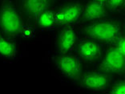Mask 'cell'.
<instances>
[{
	"label": "cell",
	"mask_w": 125,
	"mask_h": 94,
	"mask_svg": "<svg viewBox=\"0 0 125 94\" xmlns=\"http://www.w3.org/2000/svg\"><path fill=\"white\" fill-rule=\"evenodd\" d=\"M23 16L10 0H2L0 6V33L9 38L20 36L24 32Z\"/></svg>",
	"instance_id": "1"
},
{
	"label": "cell",
	"mask_w": 125,
	"mask_h": 94,
	"mask_svg": "<svg viewBox=\"0 0 125 94\" xmlns=\"http://www.w3.org/2000/svg\"><path fill=\"white\" fill-rule=\"evenodd\" d=\"M84 33L89 39L98 43H112L119 39L120 28L109 19H99L84 27Z\"/></svg>",
	"instance_id": "2"
},
{
	"label": "cell",
	"mask_w": 125,
	"mask_h": 94,
	"mask_svg": "<svg viewBox=\"0 0 125 94\" xmlns=\"http://www.w3.org/2000/svg\"><path fill=\"white\" fill-rule=\"evenodd\" d=\"M55 66L62 74L70 78H77L81 72V61L79 56L61 54L54 58Z\"/></svg>",
	"instance_id": "3"
},
{
	"label": "cell",
	"mask_w": 125,
	"mask_h": 94,
	"mask_svg": "<svg viewBox=\"0 0 125 94\" xmlns=\"http://www.w3.org/2000/svg\"><path fill=\"white\" fill-rule=\"evenodd\" d=\"M55 13L56 24L61 26H71L75 24L83 15V7L80 3L71 2L58 9Z\"/></svg>",
	"instance_id": "4"
},
{
	"label": "cell",
	"mask_w": 125,
	"mask_h": 94,
	"mask_svg": "<svg viewBox=\"0 0 125 94\" xmlns=\"http://www.w3.org/2000/svg\"><path fill=\"white\" fill-rule=\"evenodd\" d=\"M105 72L116 73L122 72L125 68V56L118 47H112L106 53L100 64Z\"/></svg>",
	"instance_id": "5"
},
{
	"label": "cell",
	"mask_w": 125,
	"mask_h": 94,
	"mask_svg": "<svg viewBox=\"0 0 125 94\" xmlns=\"http://www.w3.org/2000/svg\"><path fill=\"white\" fill-rule=\"evenodd\" d=\"M54 0H19V7L22 15L28 20L35 19L42 11L50 9Z\"/></svg>",
	"instance_id": "6"
},
{
	"label": "cell",
	"mask_w": 125,
	"mask_h": 94,
	"mask_svg": "<svg viewBox=\"0 0 125 94\" xmlns=\"http://www.w3.org/2000/svg\"><path fill=\"white\" fill-rule=\"evenodd\" d=\"M76 31L72 25L65 26L59 31L56 39V46L59 53L67 54L72 52L76 43Z\"/></svg>",
	"instance_id": "7"
},
{
	"label": "cell",
	"mask_w": 125,
	"mask_h": 94,
	"mask_svg": "<svg viewBox=\"0 0 125 94\" xmlns=\"http://www.w3.org/2000/svg\"><path fill=\"white\" fill-rule=\"evenodd\" d=\"M109 82L108 76L105 73L92 72L87 73L81 79V86L89 90H102Z\"/></svg>",
	"instance_id": "8"
},
{
	"label": "cell",
	"mask_w": 125,
	"mask_h": 94,
	"mask_svg": "<svg viewBox=\"0 0 125 94\" xmlns=\"http://www.w3.org/2000/svg\"><path fill=\"white\" fill-rule=\"evenodd\" d=\"M78 52L80 57L87 60L98 58L101 53L100 45L93 39H82L78 44Z\"/></svg>",
	"instance_id": "9"
},
{
	"label": "cell",
	"mask_w": 125,
	"mask_h": 94,
	"mask_svg": "<svg viewBox=\"0 0 125 94\" xmlns=\"http://www.w3.org/2000/svg\"><path fill=\"white\" fill-rule=\"evenodd\" d=\"M83 18L86 21L94 22L104 19L107 15L105 4L93 0L85 5L83 8Z\"/></svg>",
	"instance_id": "10"
},
{
	"label": "cell",
	"mask_w": 125,
	"mask_h": 94,
	"mask_svg": "<svg viewBox=\"0 0 125 94\" xmlns=\"http://www.w3.org/2000/svg\"><path fill=\"white\" fill-rule=\"evenodd\" d=\"M17 55V45L11 38L0 33V57L6 59H14Z\"/></svg>",
	"instance_id": "11"
},
{
	"label": "cell",
	"mask_w": 125,
	"mask_h": 94,
	"mask_svg": "<svg viewBox=\"0 0 125 94\" xmlns=\"http://www.w3.org/2000/svg\"><path fill=\"white\" fill-rule=\"evenodd\" d=\"M38 26L43 30L52 29L56 24L55 13L50 9L45 10L39 14L36 18Z\"/></svg>",
	"instance_id": "12"
},
{
	"label": "cell",
	"mask_w": 125,
	"mask_h": 94,
	"mask_svg": "<svg viewBox=\"0 0 125 94\" xmlns=\"http://www.w3.org/2000/svg\"><path fill=\"white\" fill-rule=\"evenodd\" d=\"M111 93L115 94H125V81L117 83L115 85H113L112 88Z\"/></svg>",
	"instance_id": "13"
},
{
	"label": "cell",
	"mask_w": 125,
	"mask_h": 94,
	"mask_svg": "<svg viewBox=\"0 0 125 94\" xmlns=\"http://www.w3.org/2000/svg\"><path fill=\"white\" fill-rule=\"evenodd\" d=\"M117 47L125 56V36L119 37L117 42Z\"/></svg>",
	"instance_id": "14"
},
{
	"label": "cell",
	"mask_w": 125,
	"mask_h": 94,
	"mask_svg": "<svg viewBox=\"0 0 125 94\" xmlns=\"http://www.w3.org/2000/svg\"><path fill=\"white\" fill-rule=\"evenodd\" d=\"M124 2V0H109L108 4L112 9H115V8H117L118 7H120Z\"/></svg>",
	"instance_id": "15"
},
{
	"label": "cell",
	"mask_w": 125,
	"mask_h": 94,
	"mask_svg": "<svg viewBox=\"0 0 125 94\" xmlns=\"http://www.w3.org/2000/svg\"><path fill=\"white\" fill-rule=\"evenodd\" d=\"M95 1H97L99 2H101L103 4H106V3H108L109 0H95Z\"/></svg>",
	"instance_id": "16"
}]
</instances>
